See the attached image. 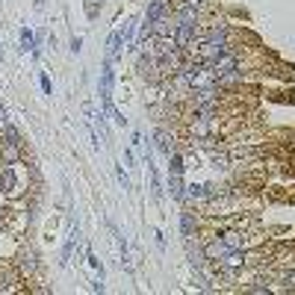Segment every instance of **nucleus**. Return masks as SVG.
Wrapping results in <instances>:
<instances>
[{"instance_id": "f257e3e1", "label": "nucleus", "mask_w": 295, "mask_h": 295, "mask_svg": "<svg viewBox=\"0 0 295 295\" xmlns=\"http://www.w3.org/2000/svg\"><path fill=\"white\" fill-rule=\"evenodd\" d=\"M112 80H115V74H112V62H106L104 71H101V83H97L101 104H104V101H112Z\"/></svg>"}, {"instance_id": "f03ea898", "label": "nucleus", "mask_w": 295, "mask_h": 295, "mask_svg": "<svg viewBox=\"0 0 295 295\" xmlns=\"http://www.w3.org/2000/svg\"><path fill=\"white\" fill-rule=\"evenodd\" d=\"M165 9H168V0H151L148 3V30H151L153 21H160V18H165Z\"/></svg>"}, {"instance_id": "7ed1b4c3", "label": "nucleus", "mask_w": 295, "mask_h": 295, "mask_svg": "<svg viewBox=\"0 0 295 295\" xmlns=\"http://www.w3.org/2000/svg\"><path fill=\"white\" fill-rule=\"evenodd\" d=\"M192 35H195V27H186V24H177V30H174V47H189V42H192Z\"/></svg>"}, {"instance_id": "20e7f679", "label": "nucleus", "mask_w": 295, "mask_h": 295, "mask_svg": "<svg viewBox=\"0 0 295 295\" xmlns=\"http://www.w3.org/2000/svg\"><path fill=\"white\" fill-rule=\"evenodd\" d=\"M177 18H180V24H186V27H195V0H186L180 9H177Z\"/></svg>"}, {"instance_id": "39448f33", "label": "nucleus", "mask_w": 295, "mask_h": 295, "mask_svg": "<svg viewBox=\"0 0 295 295\" xmlns=\"http://www.w3.org/2000/svg\"><path fill=\"white\" fill-rule=\"evenodd\" d=\"M174 24H168V18H160V21H153L151 24V33L153 35H160V38H171V35H174Z\"/></svg>"}, {"instance_id": "423d86ee", "label": "nucleus", "mask_w": 295, "mask_h": 295, "mask_svg": "<svg viewBox=\"0 0 295 295\" xmlns=\"http://www.w3.org/2000/svg\"><path fill=\"white\" fill-rule=\"evenodd\" d=\"M21 50H27V53H33V56H38V47H35V35L24 27L21 30Z\"/></svg>"}, {"instance_id": "0eeeda50", "label": "nucleus", "mask_w": 295, "mask_h": 295, "mask_svg": "<svg viewBox=\"0 0 295 295\" xmlns=\"http://www.w3.org/2000/svg\"><path fill=\"white\" fill-rule=\"evenodd\" d=\"M118 50H121V35L112 33L109 38H106V62H112V59L118 56Z\"/></svg>"}, {"instance_id": "6e6552de", "label": "nucleus", "mask_w": 295, "mask_h": 295, "mask_svg": "<svg viewBox=\"0 0 295 295\" xmlns=\"http://www.w3.org/2000/svg\"><path fill=\"white\" fill-rule=\"evenodd\" d=\"M0 186H3V192H15V171H12V165H6L0 171Z\"/></svg>"}, {"instance_id": "1a4fd4ad", "label": "nucleus", "mask_w": 295, "mask_h": 295, "mask_svg": "<svg viewBox=\"0 0 295 295\" xmlns=\"http://www.w3.org/2000/svg\"><path fill=\"white\" fill-rule=\"evenodd\" d=\"M180 230H183L186 239L195 236V219H192V212H183V215H180Z\"/></svg>"}, {"instance_id": "9d476101", "label": "nucleus", "mask_w": 295, "mask_h": 295, "mask_svg": "<svg viewBox=\"0 0 295 295\" xmlns=\"http://www.w3.org/2000/svg\"><path fill=\"white\" fill-rule=\"evenodd\" d=\"M186 242H189V263H192L195 269H201V266H204V251H201L198 245H192V239H186Z\"/></svg>"}, {"instance_id": "9b49d317", "label": "nucleus", "mask_w": 295, "mask_h": 295, "mask_svg": "<svg viewBox=\"0 0 295 295\" xmlns=\"http://www.w3.org/2000/svg\"><path fill=\"white\" fill-rule=\"evenodd\" d=\"M168 189H171L174 198H183V195H186V192H183V180H180L177 174H168Z\"/></svg>"}, {"instance_id": "f8f14e48", "label": "nucleus", "mask_w": 295, "mask_h": 295, "mask_svg": "<svg viewBox=\"0 0 295 295\" xmlns=\"http://www.w3.org/2000/svg\"><path fill=\"white\" fill-rule=\"evenodd\" d=\"M168 174H177V177H183V160H180V156H177V153H171V156H168Z\"/></svg>"}, {"instance_id": "ddd939ff", "label": "nucleus", "mask_w": 295, "mask_h": 295, "mask_svg": "<svg viewBox=\"0 0 295 295\" xmlns=\"http://www.w3.org/2000/svg\"><path fill=\"white\" fill-rule=\"evenodd\" d=\"M227 251H230V248L224 245V242H212V245L207 248V257H224Z\"/></svg>"}, {"instance_id": "4468645a", "label": "nucleus", "mask_w": 295, "mask_h": 295, "mask_svg": "<svg viewBox=\"0 0 295 295\" xmlns=\"http://www.w3.org/2000/svg\"><path fill=\"white\" fill-rule=\"evenodd\" d=\"M156 142H160V151H163L165 156H171V153H174V148H171V139H168L165 133H156Z\"/></svg>"}, {"instance_id": "2eb2a0df", "label": "nucleus", "mask_w": 295, "mask_h": 295, "mask_svg": "<svg viewBox=\"0 0 295 295\" xmlns=\"http://www.w3.org/2000/svg\"><path fill=\"white\" fill-rule=\"evenodd\" d=\"M21 266H24V271H35V254L33 251H24V257H21Z\"/></svg>"}, {"instance_id": "dca6fc26", "label": "nucleus", "mask_w": 295, "mask_h": 295, "mask_svg": "<svg viewBox=\"0 0 295 295\" xmlns=\"http://www.w3.org/2000/svg\"><path fill=\"white\" fill-rule=\"evenodd\" d=\"M224 38H227V30H224V27H212V30H210V42L224 45Z\"/></svg>"}, {"instance_id": "f3484780", "label": "nucleus", "mask_w": 295, "mask_h": 295, "mask_svg": "<svg viewBox=\"0 0 295 295\" xmlns=\"http://www.w3.org/2000/svg\"><path fill=\"white\" fill-rule=\"evenodd\" d=\"M6 145H21V139H18V130L12 127L9 121H6Z\"/></svg>"}, {"instance_id": "a211bd4d", "label": "nucleus", "mask_w": 295, "mask_h": 295, "mask_svg": "<svg viewBox=\"0 0 295 295\" xmlns=\"http://www.w3.org/2000/svg\"><path fill=\"white\" fill-rule=\"evenodd\" d=\"M224 245L227 248H242V236L239 233H224Z\"/></svg>"}, {"instance_id": "6ab92c4d", "label": "nucleus", "mask_w": 295, "mask_h": 295, "mask_svg": "<svg viewBox=\"0 0 295 295\" xmlns=\"http://www.w3.org/2000/svg\"><path fill=\"white\" fill-rule=\"evenodd\" d=\"M38 83H42V92H45V94H53V86H50V77H47V74H42Z\"/></svg>"}, {"instance_id": "aec40b11", "label": "nucleus", "mask_w": 295, "mask_h": 295, "mask_svg": "<svg viewBox=\"0 0 295 295\" xmlns=\"http://www.w3.org/2000/svg\"><path fill=\"white\" fill-rule=\"evenodd\" d=\"M115 171H118V183H121V186H124V189H130V180H127V174H124V168L118 165Z\"/></svg>"}, {"instance_id": "412c9836", "label": "nucleus", "mask_w": 295, "mask_h": 295, "mask_svg": "<svg viewBox=\"0 0 295 295\" xmlns=\"http://www.w3.org/2000/svg\"><path fill=\"white\" fill-rule=\"evenodd\" d=\"M156 245L165 248V236H163V230H156Z\"/></svg>"}, {"instance_id": "4be33fe9", "label": "nucleus", "mask_w": 295, "mask_h": 295, "mask_svg": "<svg viewBox=\"0 0 295 295\" xmlns=\"http://www.w3.org/2000/svg\"><path fill=\"white\" fill-rule=\"evenodd\" d=\"M45 6V0H35V9H42Z\"/></svg>"}, {"instance_id": "5701e85b", "label": "nucleus", "mask_w": 295, "mask_h": 295, "mask_svg": "<svg viewBox=\"0 0 295 295\" xmlns=\"http://www.w3.org/2000/svg\"><path fill=\"white\" fill-rule=\"evenodd\" d=\"M0 59H3V50H0Z\"/></svg>"}, {"instance_id": "b1692460", "label": "nucleus", "mask_w": 295, "mask_h": 295, "mask_svg": "<svg viewBox=\"0 0 295 295\" xmlns=\"http://www.w3.org/2000/svg\"><path fill=\"white\" fill-rule=\"evenodd\" d=\"M195 3H198V0H195Z\"/></svg>"}]
</instances>
